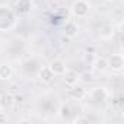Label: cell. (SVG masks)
<instances>
[{"label": "cell", "mask_w": 124, "mask_h": 124, "mask_svg": "<svg viewBox=\"0 0 124 124\" xmlns=\"http://www.w3.org/2000/svg\"><path fill=\"white\" fill-rule=\"evenodd\" d=\"M107 63H108V69H111L112 72H121L124 69V58L121 54H111L107 58Z\"/></svg>", "instance_id": "5b68a950"}, {"label": "cell", "mask_w": 124, "mask_h": 124, "mask_svg": "<svg viewBox=\"0 0 124 124\" xmlns=\"http://www.w3.org/2000/svg\"><path fill=\"white\" fill-rule=\"evenodd\" d=\"M114 25H109V23H105V25H102L101 26V29H99V38H102V39H109L112 35H114Z\"/></svg>", "instance_id": "4fadbf2b"}, {"label": "cell", "mask_w": 124, "mask_h": 124, "mask_svg": "<svg viewBox=\"0 0 124 124\" xmlns=\"http://www.w3.org/2000/svg\"><path fill=\"white\" fill-rule=\"evenodd\" d=\"M93 80H95V78H93V73H92V72L85 70V72L79 73V82H80V83H83V85H91Z\"/></svg>", "instance_id": "9a60e30c"}, {"label": "cell", "mask_w": 124, "mask_h": 124, "mask_svg": "<svg viewBox=\"0 0 124 124\" xmlns=\"http://www.w3.org/2000/svg\"><path fill=\"white\" fill-rule=\"evenodd\" d=\"M91 12V5L86 0H76L72 5V13L76 18H86Z\"/></svg>", "instance_id": "7a4b0ae2"}, {"label": "cell", "mask_w": 124, "mask_h": 124, "mask_svg": "<svg viewBox=\"0 0 124 124\" xmlns=\"http://www.w3.org/2000/svg\"><path fill=\"white\" fill-rule=\"evenodd\" d=\"M16 98L12 92H3L0 93V108L2 109H12L15 107Z\"/></svg>", "instance_id": "8992f818"}, {"label": "cell", "mask_w": 124, "mask_h": 124, "mask_svg": "<svg viewBox=\"0 0 124 124\" xmlns=\"http://www.w3.org/2000/svg\"><path fill=\"white\" fill-rule=\"evenodd\" d=\"M73 123L75 124H88L89 118L88 117H76V118H73Z\"/></svg>", "instance_id": "ac0fdd59"}, {"label": "cell", "mask_w": 124, "mask_h": 124, "mask_svg": "<svg viewBox=\"0 0 124 124\" xmlns=\"http://www.w3.org/2000/svg\"><path fill=\"white\" fill-rule=\"evenodd\" d=\"M92 66H93V69H95L96 72H101V73H104V72L108 69L107 58H105V57H95V60H93Z\"/></svg>", "instance_id": "7c38bea8"}, {"label": "cell", "mask_w": 124, "mask_h": 124, "mask_svg": "<svg viewBox=\"0 0 124 124\" xmlns=\"http://www.w3.org/2000/svg\"><path fill=\"white\" fill-rule=\"evenodd\" d=\"M15 18H16V13L13 12L12 8L0 6V31L5 32L12 29V26L15 25Z\"/></svg>", "instance_id": "6da1fadb"}, {"label": "cell", "mask_w": 124, "mask_h": 124, "mask_svg": "<svg viewBox=\"0 0 124 124\" xmlns=\"http://www.w3.org/2000/svg\"><path fill=\"white\" fill-rule=\"evenodd\" d=\"M63 35L66 38H76L79 35V25L73 21H67L63 26Z\"/></svg>", "instance_id": "ba28073f"}, {"label": "cell", "mask_w": 124, "mask_h": 124, "mask_svg": "<svg viewBox=\"0 0 124 124\" xmlns=\"http://www.w3.org/2000/svg\"><path fill=\"white\" fill-rule=\"evenodd\" d=\"M8 121H9L8 114H6V112H3V111H0V124H6Z\"/></svg>", "instance_id": "d6986e66"}, {"label": "cell", "mask_w": 124, "mask_h": 124, "mask_svg": "<svg viewBox=\"0 0 124 124\" xmlns=\"http://www.w3.org/2000/svg\"><path fill=\"white\" fill-rule=\"evenodd\" d=\"M69 95H70V98L75 99V101H82V99L86 96V89H85L83 86L75 83V85H72V89H69Z\"/></svg>", "instance_id": "9c48e42d"}, {"label": "cell", "mask_w": 124, "mask_h": 124, "mask_svg": "<svg viewBox=\"0 0 124 124\" xmlns=\"http://www.w3.org/2000/svg\"><path fill=\"white\" fill-rule=\"evenodd\" d=\"M61 76H63V79H64V83L69 85V86H72V85H75V83L79 82L78 72L76 70H72V69H66V72L61 75Z\"/></svg>", "instance_id": "30bf717a"}, {"label": "cell", "mask_w": 124, "mask_h": 124, "mask_svg": "<svg viewBox=\"0 0 124 124\" xmlns=\"http://www.w3.org/2000/svg\"><path fill=\"white\" fill-rule=\"evenodd\" d=\"M13 75V69L12 66L6 64V63H2L0 64V79L2 80H9Z\"/></svg>", "instance_id": "5bb4252c"}, {"label": "cell", "mask_w": 124, "mask_h": 124, "mask_svg": "<svg viewBox=\"0 0 124 124\" xmlns=\"http://www.w3.org/2000/svg\"><path fill=\"white\" fill-rule=\"evenodd\" d=\"M19 123H31V120H26V118H23V120H21Z\"/></svg>", "instance_id": "ffe728a7"}, {"label": "cell", "mask_w": 124, "mask_h": 124, "mask_svg": "<svg viewBox=\"0 0 124 124\" xmlns=\"http://www.w3.org/2000/svg\"><path fill=\"white\" fill-rule=\"evenodd\" d=\"M93 102L96 104H104L107 99H108V91L102 86H96V88H92L89 91V93H86Z\"/></svg>", "instance_id": "277c9868"}, {"label": "cell", "mask_w": 124, "mask_h": 124, "mask_svg": "<svg viewBox=\"0 0 124 124\" xmlns=\"http://www.w3.org/2000/svg\"><path fill=\"white\" fill-rule=\"evenodd\" d=\"M58 115L61 120H69L72 117V107L70 105H61L58 109Z\"/></svg>", "instance_id": "2e32d148"}, {"label": "cell", "mask_w": 124, "mask_h": 124, "mask_svg": "<svg viewBox=\"0 0 124 124\" xmlns=\"http://www.w3.org/2000/svg\"><path fill=\"white\" fill-rule=\"evenodd\" d=\"M38 79H39L42 83H50V82L54 79V75H53V72L50 70L48 66H44V67H41L39 72H38Z\"/></svg>", "instance_id": "8fae6325"}, {"label": "cell", "mask_w": 124, "mask_h": 124, "mask_svg": "<svg viewBox=\"0 0 124 124\" xmlns=\"http://www.w3.org/2000/svg\"><path fill=\"white\" fill-rule=\"evenodd\" d=\"M48 67H50V70L53 72V75L54 76H61L64 72H66V63L63 60H60V58H54V60H51L50 61V64H48Z\"/></svg>", "instance_id": "52a82bcc"}, {"label": "cell", "mask_w": 124, "mask_h": 124, "mask_svg": "<svg viewBox=\"0 0 124 124\" xmlns=\"http://www.w3.org/2000/svg\"><path fill=\"white\" fill-rule=\"evenodd\" d=\"M105 2H112V0H105Z\"/></svg>", "instance_id": "44dd1931"}, {"label": "cell", "mask_w": 124, "mask_h": 124, "mask_svg": "<svg viewBox=\"0 0 124 124\" xmlns=\"http://www.w3.org/2000/svg\"><path fill=\"white\" fill-rule=\"evenodd\" d=\"M34 9V0H13V12L16 15H28Z\"/></svg>", "instance_id": "3957f363"}, {"label": "cell", "mask_w": 124, "mask_h": 124, "mask_svg": "<svg viewBox=\"0 0 124 124\" xmlns=\"http://www.w3.org/2000/svg\"><path fill=\"white\" fill-rule=\"evenodd\" d=\"M83 60L86 61V63H93V60H95V54L93 53H85L83 54Z\"/></svg>", "instance_id": "e0dca14e"}]
</instances>
